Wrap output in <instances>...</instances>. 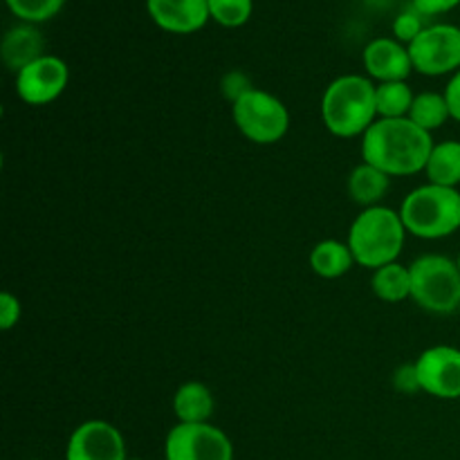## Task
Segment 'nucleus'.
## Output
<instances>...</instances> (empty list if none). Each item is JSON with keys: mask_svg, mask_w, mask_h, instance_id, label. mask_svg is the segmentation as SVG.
Returning a JSON list of instances; mask_svg holds the SVG:
<instances>
[{"mask_svg": "<svg viewBox=\"0 0 460 460\" xmlns=\"http://www.w3.org/2000/svg\"><path fill=\"white\" fill-rule=\"evenodd\" d=\"M431 133L413 124L409 117L377 119L362 137V162L373 164L389 178L420 173L434 151Z\"/></svg>", "mask_w": 460, "mask_h": 460, "instance_id": "nucleus-1", "label": "nucleus"}, {"mask_svg": "<svg viewBox=\"0 0 460 460\" xmlns=\"http://www.w3.org/2000/svg\"><path fill=\"white\" fill-rule=\"evenodd\" d=\"M322 119L335 137H364L376 124V81L362 75H341L328 84L322 97Z\"/></svg>", "mask_w": 460, "mask_h": 460, "instance_id": "nucleus-2", "label": "nucleus"}, {"mask_svg": "<svg viewBox=\"0 0 460 460\" xmlns=\"http://www.w3.org/2000/svg\"><path fill=\"white\" fill-rule=\"evenodd\" d=\"M404 238H407V227L400 218V211L377 205L362 209V214L350 225L346 243L353 252L355 263L376 272L385 265L398 263Z\"/></svg>", "mask_w": 460, "mask_h": 460, "instance_id": "nucleus-3", "label": "nucleus"}, {"mask_svg": "<svg viewBox=\"0 0 460 460\" xmlns=\"http://www.w3.org/2000/svg\"><path fill=\"white\" fill-rule=\"evenodd\" d=\"M407 234L422 241H440L460 229V191L440 184H422L400 205Z\"/></svg>", "mask_w": 460, "mask_h": 460, "instance_id": "nucleus-4", "label": "nucleus"}, {"mask_svg": "<svg viewBox=\"0 0 460 460\" xmlns=\"http://www.w3.org/2000/svg\"><path fill=\"white\" fill-rule=\"evenodd\" d=\"M411 299L434 314H452L460 308V270L443 254L418 256L411 265Z\"/></svg>", "mask_w": 460, "mask_h": 460, "instance_id": "nucleus-5", "label": "nucleus"}, {"mask_svg": "<svg viewBox=\"0 0 460 460\" xmlns=\"http://www.w3.org/2000/svg\"><path fill=\"white\" fill-rule=\"evenodd\" d=\"M232 115L243 137L261 146L281 142L290 130V112L286 103L259 88H250L241 94L234 102Z\"/></svg>", "mask_w": 460, "mask_h": 460, "instance_id": "nucleus-6", "label": "nucleus"}, {"mask_svg": "<svg viewBox=\"0 0 460 460\" xmlns=\"http://www.w3.org/2000/svg\"><path fill=\"white\" fill-rule=\"evenodd\" d=\"M413 70L425 76L456 75L460 70V27L429 25L409 45Z\"/></svg>", "mask_w": 460, "mask_h": 460, "instance_id": "nucleus-7", "label": "nucleus"}, {"mask_svg": "<svg viewBox=\"0 0 460 460\" xmlns=\"http://www.w3.org/2000/svg\"><path fill=\"white\" fill-rule=\"evenodd\" d=\"M166 460H234V445L223 429L211 422L178 425L166 434Z\"/></svg>", "mask_w": 460, "mask_h": 460, "instance_id": "nucleus-8", "label": "nucleus"}, {"mask_svg": "<svg viewBox=\"0 0 460 460\" xmlns=\"http://www.w3.org/2000/svg\"><path fill=\"white\" fill-rule=\"evenodd\" d=\"M70 84V67L54 54H43L16 72V94L30 106H48L57 102Z\"/></svg>", "mask_w": 460, "mask_h": 460, "instance_id": "nucleus-9", "label": "nucleus"}, {"mask_svg": "<svg viewBox=\"0 0 460 460\" xmlns=\"http://www.w3.org/2000/svg\"><path fill=\"white\" fill-rule=\"evenodd\" d=\"M413 364L422 394L438 400H460V349L431 346Z\"/></svg>", "mask_w": 460, "mask_h": 460, "instance_id": "nucleus-10", "label": "nucleus"}, {"mask_svg": "<svg viewBox=\"0 0 460 460\" xmlns=\"http://www.w3.org/2000/svg\"><path fill=\"white\" fill-rule=\"evenodd\" d=\"M66 460H128L126 440L111 422L85 420L72 431Z\"/></svg>", "mask_w": 460, "mask_h": 460, "instance_id": "nucleus-11", "label": "nucleus"}, {"mask_svg": "<svg viewBox=\"0 0 460 460\" xmlns=\"http://www.w3.org/2000/svg\"><path fill=\"white\" fill-rule=\"evenodd\" d=\"M364 67L371 81L389 84V81H407L413 72L411 54L407 45L395 39H376L364 48Z\"/></svg>", "mask_w": 460, "mask_h": 460, "instance_id": "nucleus-12", "label": "nucleus"}, {"mask_svg": "<svg viewBox=\"0 0 460 460\" xmlns=\"http://www.w3.org/2000/svg\"><path fill=\"white\" fill-rule=\"evenodd\" d=\"M148 16L169 34H193L211 18L209 0H146Z\"/></svg>", "mask_w": 460, "mask_h": 460, "instance_id": "nucleus-13", "label": "nucleus"}, {"mask_svg": "<svg viewBox=\"0 0 460 460\" xmlns=\"http://www.w3.org/2000/svg\"><path fill=\"white\" fill-rule=\"evenodd\" d=\"M3 61L9 70L21 72L22 67H27L30 63H34L36 58H40L45 54V39L36 25H16L4 34L3 48Z\"/></svg>", "mask_w": 460, "mask_h": 460, "instance_id": "nucleus-14", "label": "nucleus"}, {"mask_svg": "<svg viewBox=\"0 0 460 460\" xmlns=\"http://www.w3.org/2000/svg\"><path fill=\"white\" fill-rule=\"evenodd\" d=\"M216 411L214 394L202 382H184L173 395V413L182 425L209 422Z\"/></svg>", "mask_w": 460, "mask_h": 460, "instance_id": "nucleus-15", "label": "nucleus"}, {"mask_svg": "<svg viewBox=\"0 0 460 460\" xmlns=\"http://www.w3.org/2000/svg\"><path fill=\"white\" fill-rule=\"evenodd\" d=\"M391 187V178L386 173H382L380 169H376L373 164H362L355 166L349 175V196L355 205L364 207H377L385 200L386 191Z\"/></svg>", "mask_w": 460, "mask_h": 460, "instance_id": "nucleus-16", "label": "nucleus"}, {"mask_svg": "<svg viewBox=\"0 0 460 460\" xmlns=\"http://www.w3.org/2000/svg\"><path fill=\"white\" fill-rule=\"evenodd\" d=\"M355 265V256L350 252L349 243L335 241V238H326V241L317 243L310 252V268L317 277L322 279H340L350 272Z\"/></svg>", "mask_w": 460, "mask_h": 460, "instance_id": "nucleus-17", "label": "nucleus"}, {"mask_svg": "<svg viewBox=\"0 0 460 460\" xmlns=\"http://www.w3.org/2000/svg\"><path fill=\"white\" fill-rule=\"evenodd\" d=\"M425 173L431 184L456 189L460 184V142L447 139V142L434 144Z\"/></svg>", "mask_w": 460, "mask_h": 460, "instance_id": "nucleus-18", "label": "nucleus"}, {"mask_svg": "<svg viewBox=\"0 0 460 460\" xmlns=\"http://www.w3.org/2000/svg\"><path fill=\"white\" fill-rule=\"evenodd\" d=\"M371 290L386 304H402L411 299V272L409 265L391 263L376 270L371 277Z\"/></svg>", "mask_w": 460, "mask_h": 460, "instance_id": "nucleus-19", "label": "nucleus"}, {"mask_svg": "<svg viewBox=\"0 0 460 460\" xmlns=\"http://www.w3.org/2000/svg\"><path fill=\"white\" fill-rule=\"evenodd\" d=\"M413 90L407 81H389V84H376V103L380 119H400L409 117L413 106Z\"/></svg>", "mask_w": 460, "mask_h": 460, "instance_id": "nucleus-20", "label": "nucleus"}, {"mask_svg": "<svg viewBox=\"0 0 460 460\" xmlns=\"http://www.w3.org/2000/svg\"><path fill=\"white\" fill-rule=\"evenodd\" d=\"M409 119L416 126H420L427 133H434V130L443 128L447 124V119H452L449 115L447 99L443 93H420L413 99V106L409 111Z\"/></svg>", "mask_w": 460, "mask_h": 460, "instance_id": "nucleus-21", "label": "nucleus"}, {"mask_svg": "<svg viewBox=\"0 0 460 460\" xmlns=\"http://www.w3.org/2000/svg\"><path fill=\"white\" fill-rule=\"evenodd\" d=\"M254 0H209V13L218 25L243 27L252 18Z\"/></svg>", "mask_w": 460, "mask_h": 460, "instance_id": "nucleus-22", "label": "nucleus"}, {"mask_svg": "<svg viewBox=\"0 0 460 460\" xmlns=\"http://www.w3.org/2000/svg\"><path fill=\"white\" fill-rule=\"evenodd\" d=\"M66 0H7L9 12L22 22L39 25V22L49 21L63 9Z\"/></svg>", "mask_w": 460, "mask_h": 460, "instance_id": "nucleus-23", "label": "nucleus"}, {"mask_svg": "<svg viewBox=\"0 0 460 460\" xmlns=\"http://www.w3.org/2000/svg\"><path fill=\"white\" fill-rule=\"evenodd\" d=\"M422 30H425V25H422V13H418L416 9H407V12L395 16L394 21L395 40H400L402 45L407 43V48L422 34Z\"/></svg>", "mask_w": 460, "mask_h": 460, "instance_id": "nucleus-24", "label": "nucleus"}, {"mask_svg": "<svg viewBox=\"0 0 460 460\" xmlns=\"http://www.w3.org/2000/svg\"><path fill=\"white\" fill-rule=\"evenodd\" d=\"M21 314L22 308L18 296L12 295V292H3V295H0V328H3L4 332L12 331V328L18 326V322H21Z\"/></svg>", "mask_w": 460, "mask_h": 460, "instance_id": "nucleus-25", "label": "nucleus"}, {"mask_svg": "<svg viewBox=\"0 0 460 460\" xmlns=\"http://www.w3.org/2000/svg\"><path fill=\"white\" fill-rule=\"evenodd\" d=\"M394 385L395 389L402 391V394H416V391H420L416 364H402V367L394 373Z\"/></svg>", "mask_w": 460, "mask_h": 460, "instance_id": "nucleus-26", "label": "nucleus"}, {"mask_svg": "<svg viewBox=\"0 0 460 460\" xmlns=\"http://www.w3.org/2000/svg\"><path fill=\"white\" fill-rule=\"evenodd\" d=\"M460 0H413V9L422 16H438L458 7Z\"/></svg>", "mask_w": 460, "mask_h": 460, "instance_id": "nucleus-27", "label": "nucleus"}, {"mask_svg": "<svg viewBox=\"0 0 460 460\" xmlns=\"http://www.w3.org/2000/svg\"><path fill=\"white\" fill-rule=\"evenodd\" d=\"M445 99H447V106H449V115H452V119L460 121V70L456 75H452V79H449L447 88H445Z\"/></svg>", "mask_w": 460, "mask_h": 460, "instance_id": "nucleus-28", "label": "nucleus"}, {"mask_svg": "<svg viewBox=\"0 0 460 460\" xmlns=\"http://www.w3.org/2000/svg\"><path fill=\"white\" fill-rule=\"evenodd\" d=\"M456 265H458V270H460V254H458V259H456Z\"/></svg>", "mask_w": 460, "mask_h": 460, "instance_id": "nucleus-29", "label": "nucleus"}, {"mask_svg": "<svg viewBox=\"0 0 460 460\" xmlns=\"http://www.w3.org/2000/svg\"><path fill=\"white\" fill-rule=\"evenodd\" d=\"M128 460H142V458H128Z\"/></svg>", "mask_w": 460, "mask_h": 460, "instance_id": "nucleus-30", "label": "nucleus"}]
</instances>
